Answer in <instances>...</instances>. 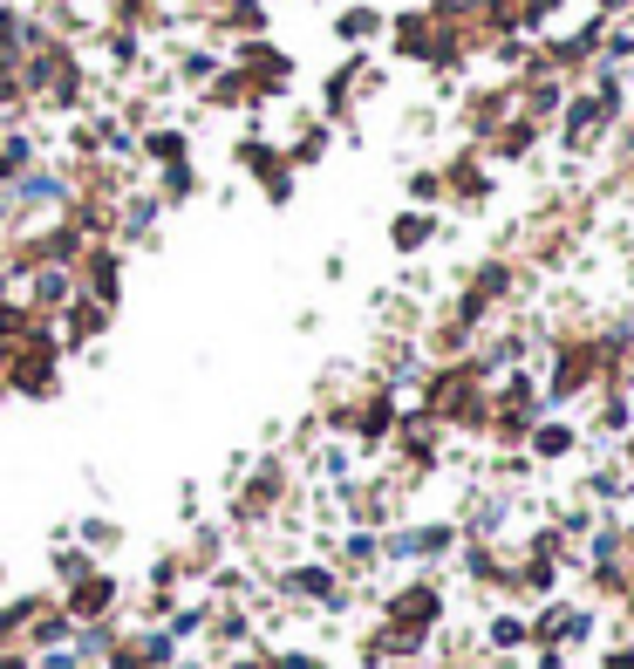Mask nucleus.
<instances>
[{"label":"nucleus","mask_w":634,"mask_h":669,"mask_svg":"<svg viewBox=\"0 0 634 669\" xmlns=\"http://www.w3.org/2000/svg\"><path fill=\"white\" fill-rule=\"evenodd\" d=\"M110 608H116V581H110V574H96V567H89L82 581H69V601H62V615H69V622H103Z\"/></svg>","instance_id":"f257e3e1"},{"label":"nucleus","mask_w":634,"mask_h":669,"mask_svg":"<svg viewBox=\"0 0 634 669\" xmlns=\"http://www.w3.org/2000/svg\"><path fill=\"white\" fill-rule=\"evenodd\" d=\"M423 233H430V219H396V246H423Z\"/></svg>","instance_id":"423d86ee"},{"label":"nucleus","mask_w":634,"mask_h":669,"mask_svg":"<svg viewBox=\"0 0 634 669\" xmlns=\"http://www.w3.org/2000/svg\"><path fill=\"white\" fill-rule=\"evenodd\" d=\"M0 669H35V656L28 649H0Z\"/></svg>","instance_id":"0eeeda50"},{"label":"nucleus","mask_w":634,"mask_h":669,"mask_svg":"<svg viewBox=\"0 0 634 669\" xmlns=\"http://www.w3.org/2000/svg\"><path fill=\"white\" fill-rule=\"evenodd\" d=\"M82 547H116V526L110 519H82Z\"/></svg>","instance_id":"39448f33"},{"label":"nucleus","mask_w":634,"mask_h":669,"mask_svg":"<svg viewBox=\"0 0 634 669\" xmlns=\"http://www.w3.org/2000/svg\"><path fill=\"white\" fill-rule=\"evenodd\" d=\"M178 151H185V137H178V130H157V137H150V158L178 164Z\"/></svg>","instance_id":"20e7f679"},{"label":"nucleus","mask_w":634,"mask_h":669,"mask_svg":"<svg viewBox=\"0 0 634 669\" xmlns=\"http://www.w3.org/2000/svg\"><path fill=\"white\" fill-rule=\"evenodd\" d=\"M89 567H96V560H89V553H82V547H62V553H55V581H82V574H89Z\"/></svg>","instance_id":"f03ea898"},{"label":"nucleus","mask_w":634,"mask_h":669,"mask_svg":"<svg viewBox=\"0 0 634 669\" xmlns=\"http://www.w3.org/2000/svg\"><path fill=\"white\" fill-rule=\"evenodd\" d=\"M35 301H41V308L69 301V274H62V267H55V274H41V280H35Z\"/></svg>","instance_id":"7ed1b4c3"},{"label":"nucleus","mask_w":634,"mask_h":669,"mask_svg":"<svg viewBox=\"0 0 634 669\" xmlns=\"http://www.w3.org/2000/svg\"><path fill=\"white\" fill-rule=\"evenodd\" d=\"M225 669H280V663H266V656H232Z\"/></svg>","instance_id":"6e6552de"}]
</instances>
